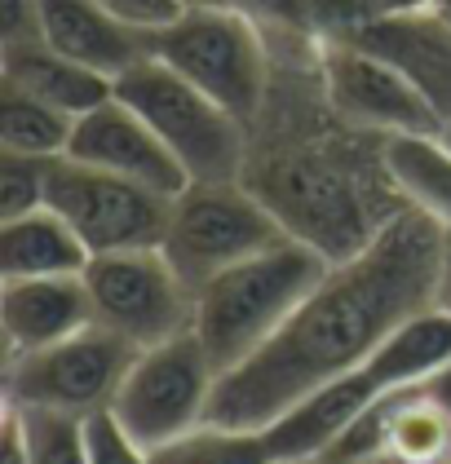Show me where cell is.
<instances>
[{"mask_svg": "<svg viewBox=\"0 0 451 464\" xmlns=\"http://www.w3.org/2000/svg\"><path fill=\"white\" fill-rule=\"evenodd\" d=\"M438 252L443 230L403 204L354 256L328 266L314 292L257 354L221 372L209 420L270 429L297 398L358 372L398 323L434 305Z\"/></svg>", "mask_w": 451, "mask_h": 464, "instance_id": "1", "label": "cell"}, {"mask_svg": "<svg viewBox=\"0 0 451 464\" xmlns=\"http://www.w3.org/2000/svg\"><path fill=\"white\" fill-rule=\"evenodd\" d=\"M243 181L275 208L288 235L314 244L328 261L354 256L403 208L385 169V142L349 129L337 111L328 129L306 115L288 142L283 133L261 138L248 129Z\"/></svg>", "mask_w": 451, "mask_h": 464, "instance_id": "2", "label": "cell"}, {"mask_svg": "<svg viewBox=\"0 0 451 464\" xmlns=\"http://www.w3.org/2000/svg\"><path fill=\"white\" fill-rule=\"evenodd\" d=\"M328 256L288 235L270 248L252 252L248 261L212 275L209 284L195 292V336L217 362V372L240 367L243 358H252L288 314L314 292V284L328 275Z\"/></svg>", "mask_w": 451, "mask_h": 464, "instance_id": "3", "label": "cell"}, {"mask_svg": "<svg viewBox=\"0 0 451 464\" xmlns=\"http://www.w3.org/2000/svg\"><path fill=\"white\" fill-rule=\"evenodd\" d=\"M266 32L270 27L261 18L240 9L186 5L169 27L151 32V53L195 89H204L235 120L252 124L275 80V53Z\"/></svg>", "mask_w": 451, "mask_h": 464, "instance_id": "4", "label": "cell"}, {"mask_svg": "<svg viewBox=\"0 0 451 464\" xmlns=\"http://www.w3.org/2000/svg\"><path fill=\"white\" fill-rule=\"evenodd\" d=\"M115 98H124L155 138L177 155L191 181H240L248 164V124L235 120L204 89L181 80L155 53L115 80Z\"/></svg>", "mask_w": 451, "mask_h": 464, "instance_id": "5", "label": "cell"}, {"mask_svg": "<svg viewBox=\"0 0 451 464\" xmlns=\"http://www.w3.org/2000/svg\"><path fill=\"white\" fill-rule=\"evenodd\" d=\"M279 239H288V226L243 178L191 181L173 199L169 235L160 248L169 252L177 275L200 292L212 275L240 266Z\"/></svg>", "mask_w": 451, "mask_h": 464, "instance_id": "6", "label": "cell"}, {"mask_svg": "<svg viewBox=\"0 0 451 464\" xmlns=\"http://www.w3.org/2000/svg\"><path fill=\"white\" fill-rule=\"evenodd\" d=\"M217 362L200 345L195 332H181L173 341H160L151 350H138L133 367L124 372V385L111 402V416L124 433L142 442L146 451L181 438L186 429L204 425L217 393Z\"/></svg>", "mask_w": 451, "mask_h": 464, "instance_id": "7", "label": "cell"}, {"mask_svg": "<svg viewBox=\"0 0 451 464\" xmlns=\"http://www.w3.org/2000/svg\"><path fill=\"white\" fill-rule=\"evenodd\" d=\"M84 287L93 323L133 350H151L195 327V287L177 275L164 248L103 252L84 266Z\"/></svg>", "mask_w": 451, "mask_h": 464, "instance_id": "8", "label": "cell"}, {"mask_svg": "<svg viewBox=\"0 0 451 464\" xmlns=\"http://www.w3.org/2000/svg\"><path fill=\"white\" fill-rule=\"evenodd\" d=\"M133 358L138 350L129 341L93 323L49 350L5 358V402L89 420L98 411H111Z\"/></svg>", "mask_w": 451, "mask_h": 464, "instance_id": "9", "label": "cell"}, {"mask_svg": "<svg viewBox=\"0 0 451 464\" xmlns=\"http://www.w3.org/2000/svg\"><path fill=\"white\" fill-rule=\"evenodd\" d=\"M44 204L84 239L93 256L103 252H129V248H160L169 235L173 199L138 186L129 178H115L106 169L80 164V160H54L49 169V195Z\"/></svg>", "mask_w": 451, "mask_h": 464, "instance_id": "10", "label": "cell"}, {"mask_svg": "<svg viewBox=\"0 0 451 464\" xmlns=\"http://www.w3.org/2000/svg\"><path fill=\"white\" fill-rule=\"evenodd\" d=\"M319 84L328 107L346 120L349 129L372 138H417V133H443L438 111L425 102L417 84L385 63L381 53L363 49L346 36H319Z\"/></svg>", "mask_w": 451, "mask_h": 464, "instance_id": "11", "label": "cell"}, {"mask_svg": "<svg viewBox=\"0 0 451 464\" xmlns=\"http://www.w3.org/2000/svg\"><path fill=\"white\" fill-rule=\"evenodd\" d=\"M67 155L80 160V164L106 169V173H115V178L151 186V190H160V195H169V199H177V195L191 186V178H186V169L177 164L173 150L160 142L155 129H151L124 98H115V93L75 120Z\"/></svg>", "mask_w": 451, "mask_h": 464, "instance_id": "12", "label": "cell"}, {"mask_svg": "<svg viewBox=\"0 0 451 464\" xmlns=\"http://www.w3.org/2000/svg\"><path fill=\"white\" fill-rule=\"evenodd\" d=\"M328 36H346L381 53L425 93L438 120L451 124V18H443L434 5L407 14H363Z\"/></svg>", "mask_w": 451, "mask_h": 464, "instance_id": "13", "label": "cell"}, {"mask_svg": "<svg viewBox=\"0 0 451 464\" xmlns=\"http://www.w3.org/2000/svg\"><path fill=\"white\" fill-rule=\"evenodd\" d=\"M93 327V301L84 275L54 279H0V336L5 358L49 350L75 332Z\"/></svg>", "mask_w": 451, "mask_h": 464, "instance_id": "14", "label": "cell"}, {"mask_svg": "<svg viewBox=\"0 0 451 464\" xmlns=\"http://www.w3.org/2000/svg\"><path fill=\"white\" fill-rule=\"evenodd\" d=\"M40 40L106 80H120L151 53V32L129 27L98 0H40Z\"/></svg>", "mask_w": 451, "mask_h": 464, "instance_id": "15", "label": "cell"}, {"mask_svg": "<svg viewBox=\"0 0 451 464\" xmlns=\"http://www.w3.org/2000/svg\"><path fill=\"white\" fill-rule=\"evenodd\" d=\"M377 398H381V390L368 381L363 367L349 372V376L328 381V385H319V390H310L306 398H297L275 425L261 429L266 442H270L275 464H292V460L319 464L323 451H328Z\"/></svg>", "mask_w": 451, "mask_h": 464, "instance_id": "16", "label": "cell"}, {"mask_svg": "<svg viewBox=\"0 0 451 464\" xmlns=\"http://www.w3.org/2000/svg\"><path fill=\"white\" fill-rule=\"evenodd\" d=\"M381 447L403 464H451V367L372 402Z\"/></svg>", "mask_w": 451, "mask_h": 464, "instance_id": "17", "label": "cell"}, {"mask_svg": "<svg viewBox=\"0 0 451 464\" xmlns=\"http://www.w3.org/2000/svg\"><path fill=\"white\" fill-rule=\"evenodd\" d=\"M0 84L23 89V93H32L40 102L58 107L71 120H80L84 111H93L98 102H106L115 93V80L71 63L67 53L49 49L44 40L0 44Z\"/></svg>", "mask_w": 451, "mask_h": 464, "instance_id": "18", "label": "cell"}, {"mask_svg": "<svg viewBox=\"0 0 451 464\" xmlns=\"http://www.w3.org/2000/svg\"><path fill=\"white\" fill-rule=\"evenodd\" d=\"M93 252L49 204L0 221V279H54L84 275Z\"/></svg>", "mask_w": 451, "mask_h": 464, "instance_id": "19", "label": "cell"}, {"mask_svg": "<svg viewBox=\"0 0 451 464\" xmlns=\"http://www.w3.org/2000/svg\"><path fill=\"white\" fill-rule=\"evenodd\" d=\"M451 367V314L438 305H425L412 319H403L377 354L363 362L368 381L377 390H398V385H417L425 376Z\"/></svg>", "mask_w": 451, "mask_h": 464, "instance_id": "20", "label": "cell"}, {"mask_svg": "<svg viewBox=\"0 0 451 464\" xmlns=\"http://www.w3.org/2000/svg\"><path fill=\"white\" fill-rule=\"evenodd\" d=\"M385 169L407 208L425 213L443 235H451V146L443 133L389 138Z\"/></svg>", "mask_w": 451, "mask_h": 464, "instance_id": "21", "label": "cell"}, {"mask_svg": "<svg viewBox=\"0 0 451 464\" xmlns=\"http://www.w3.org/2000/svg\"><path fill=\"white\" fill-rule=\"evenodd\" d=\"M75 120L58 107L40 102L23 89L0 84V150L18 155H40V160H63L71 146Z\"/></svg>", "mask_w": 451, "mask_h": 464, "instance_id": "22", "label": "cell"}, {"mask_svg": "<svg viewBox=\"0 0 451 464\" xmlns=\"http://www.w3.org/2000/svg\"><path fill=\"white\" fill-rule=\"evenodd\" d=\"M151 464H275L261 429H230L204 420L151 451Z\"/></svg>", "mask_w": 451, "mask_h": 464, "instance_id": "23", "label": "cell"}, {"mask_svg": "<svg viewBox=\"0 0 451 464\" xmlns=\"http://www.w3.org/2000/svg\"><path fill=\"white\" fill-rule=\"evenodd\" d=\"M14 407H18V402H14ZM23 420H27L32 464H93V451H89V420H84V416L23 407Z\"/></svg>", "mask_w": 451, "mask_h": 464, "instance_id": "24", "label": "cell"}, {"mask_svg": "<svg viewBox=\"0 0 451 464\" xmlns=\"http://www.w3.org/2000/svg\"><path fill=\"white\" fill-rule=\"evenodd\" d=\"M49 169H54V160L0 150V221L5 217H23L32 208H44Z\"/></svg>", "mask_w": 451, "mask_h": 464, "instance_id": "25", "label": "cell"}, {"mask_svg": "<svg viewBox=\"0 0 451 464\" xmlns=\"http://www.w3.org/2000/svg\"><path fill=\"white\" fill-rule=\"evenodd\" d=\"M89 451H93V464H151V451L133 442L111 411L89 416Z\"/></svg>", "mask_w": 451, "mask_h": 464, "instance_id": "26", "label": "cell"}, {"mask_svg": "<svg viewBox=\"0 0 451 464\" xmlns=\"http://www.w3.org/2000/svg\"><path fill=\"white\" fill-rule=\"evenodd\" d=\"M98 5H106L115 18H124L138 32H160V27H169L177 14L186 9L181 0H98Z\"/></svg>", "mask_w": 451, "mask_h": 464, "instance_id": "27", "label": "cell"}, {"mask_svg": "<svg viewBox=\"0 0 451 464\" xmlns=\"http://www.w3.org/2000/svg\"><path fill=\"white\" fill-rule=\"evenodd\" d=\"M40 40V0H0V44Z\"/></svg>", "mask_w": 451, "mask_h": 464, "instance_id": "28", "label": "cell"}, {"mask_svg": "<svg viewBox=\"0 0 451 464\" xmlns=\"http://www.w3.org/2000/svg\"><path fill=\"white\" fill-rule=\"evenodd\" d=\"M0 464H32V447H27V420H23V407H14V402H5Z\"/></svg>", "mask_w": 451, "mask_h": 464, "instance_id": "29", "label": "cell"}, {"mask_svg": "<svg viewBox=\"0 0 451 464\" xmlns=\"http://www.w3.org/2000/svg\"><path fill=\"white\" fill-rule=\"evenodd\" d=\"M434 305L451 314V235H443V252H438V279H434Z\"/></svg>", "mask_w": 451, "mask_h": 464, "instance_id": "30", "label": "cell"}, {"mask_svg": "<svg viewBox=\"0 0 451 464\" xmlns=\"http://www.w3.org/2000/svg\"><path fill=\"white\" fill-rule=\"evenodd\" d=\"M358 5V14L354 18H363V14H407V9H429L434 0H354ZM349 18V23H354Z\"/></svg>", "mask_w": 451, "mask_h": 464, "instance_id": "31", "label": "cell"}, {"mask_svg": "<svg viewBox=\"0 0 451 464\" xmlns=\"http://www.w3.org/2000/svg\"><path fill=\"white\" fill-rule=\"evenodd\" d=\"M354 464H403V460H394L389 451H381V456H368V460H354Z\"/></svg>", "mask_w": 451, "mask_h": 464, "instance_id": "32", "label": "cell"}, {"mask_svg": "<svg viewBox=\"0 0 451 464\" xmlns=\"http://www.w3.org/2000/svg\"><path fill=\"white\" fill-rule=\"evenodd\" d=\"M443 138H447V146H451V124H443Z\"/></svg>", "mask_w": 451, "mask_h": 464, "instance_id": "33", "label": "cell"}, {"mask_svg": "<svg viewBox=\"0 0 451 464\" xmlns=\"http://www.w3.org/2000/svg\"><path fill=\"white\" fill-rule=\"evenodd\" d=\"M292 464H310V460H292Z\"/></svg>", "mask_w": 451, "mask_h": 464, "instance_id": "34", "label": "cell"}]
</instances>
